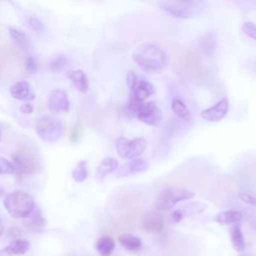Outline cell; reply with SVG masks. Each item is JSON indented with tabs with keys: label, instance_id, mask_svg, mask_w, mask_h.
I'll list each match as a JSON object with an SVG mask.
<instances>
[{
	"label": "cell",
	"instance_id": "1",
	"mask_svg": "<svg viewBox=\"0 0 256 256\" xmlns=\"http://www.w3.org/2000/svg\"><path fill=\"white\" fill-rule=\"evenodd\" d=\"M133 61L147 73H160L169 66V56L159 45L154 43L140 44L132 54Z\"/></svg>",
	"mask_w": 256,
	"mask_h": 256
},
{
	"label": "cell",
	"instance_id": "2",
	"mask_svg": "<svg viewBox=\"0 0 256 256\" xmlns=\"http://www.w3.org/2000/svg\"><path fill=\"white\" fill-rule=\"evenodd\" d=\"M8 214L15 219L26 218L35 208L33 197L22 190H16L6 195L3 201Z\"/></svg>",
	"mask_w": 256,
	"mask_h": 256
},
{
	"label": "cell",
	"instance_id": "3",
	"mask_svg": "<svg viewBox=\"0 0 256 256\" xmlns=\"http://www.w3.org/2000/svg\"><path fill=\"white\" fill-rule=\"evenodd\" d=\"M124 111L126 114L150 126H157L162 120L161 110L154 101L137 102L129 99Z\"/></svg>",
	"mask_w": 256,
	"mask_h": 256
},
{
	"label": "cell",
	"instance_id": "4",
	"mask_svg": "<svg viewBox=\"0 0 256 256\" xmlns=\"http://www.w3.org/2000/svg\"><path fill=\"white\" fill-rule=\"evenodd\" d=\"M202 1H165L161 2L160 8L165 13L176 19H191L200 14L205 7Z\"/></svg>",
	"mask_w": 256,
	"mask_h": 256
},
{
	"label": "cell",
	"instance_id": "5",
	"mask_svg": "<svg viewBox=\"0 0 256 256\" xmlns=\"http://www.w3.org/2000/svg\"><path fill=\"white\" fill-rule=\"evenodd\" d=\"M35 130L39 138L43 141L56 142L63 135L64 125L60 119L50 115H44L36 121Z\"/></svg>",
	"mask_w": 256,
	"mask_h": 256
},
{
	"label": "cell",
	"instance_id": "6",
	"mask_svg": "<svg viewBox=\"0 0 256 256\" xmlns=\"http://www.w3.org/2000/svg\"><path fill=\"white\" fill-rule=\"evenodd\" d=\"M127 85L129 87V99L137 102H145L155 93L153 85L144 77L137 75L134 71H129L127 75Z\"/></svg>",
	"mask_w": 256,
	"mask_h": 256
},
{
	"label": "cell",
	"instance_id": "7",
	"mask_svg": "<svg viewBox=\"0 0 256 256\" xmlns=\"http://www.w3.org/2000/svg\"><path fill=\"white\" fill-rule=\"evenodd\" d=\"M195 197V193L182 188H168L163 190L155 201V208L158 211L172 209L178 202L189 200Z\"/></svg>",
	"mask_w": 256,
	"mask_h": 256
},
{
	"label": "cell",
	"instance_id": "8",
	"mask_svg": "<svg viewBox=\"0 0 256 256\" xmlns=\"http://www.w3.org/2000/svg\"><path fill=\"white\" fill-rule=\"evenodd\" d=\"M147 142L144 138L138 137L135 139H128L126 137H119L115 141V148L117 154L122 159H134L140 156L146 149Z\"/></svg>",
	"mask_w": 256,
	"mask_h": 256
},
{
	"label": "cell",
	"instance_id": "9",
	"mask_svg": "<svg viewBox=\"0 0 256 256\" xmlns=\"http://www.w3.org/2000/svg\"><path fill=\"white\" fill-rule=\"evenodd\" d=\"M48 109L53 113L67 112L70 108V101L66 91L62 89H53L48 94Z\"/></svg>",
	"mask_w": 256,
	"mask_h": 256
},
{
	"label": "cell",
	"instance_id": "10",
	"mask_svg": "<svg viewBox=\"0 0 256 256\" xmlns=\"http://www.w3.org/2000/svg\"><path fill=\"white\" fill-rule=\"evenodd\" d=\"M229 111V100L227 97H223L213 106L204 109L200 115L208 122H218L222 120Z\"/></svg>",
	"mask_w": 256,
	"mask_h": 256
},
{
	"label": "cell",
	"instance_id": "11",
	"mask_svg": "<svg viewBox=\"0 0 256 256\" xmlns=\"http://www.w3.org/2000/svg\"><path fill=\"white\" fill-rule=\"evenodd\" d=\"M15 173L31 174L35 169V160L26 152H15L12 156Z\"/></svg>",
	"mask_w": 256,
	"mask_h": 256
},
{
	"label": "cell",
	"instance_id": "12",
	"mask_svg": "<svg viewBox=\"0 0 256 256\" xmlns=\"http://www.w3.org/2000/svg\"><path fill=\"white\" fill-rule=\"evenodd\" d=\"M149 163L145 158H134L122 165L116 172L117 177H126L133 174H138L146 171Z\"/></svg>",
	"mask_w": 256,
	"mask_h": 256
},
{
	"label": "cell",
	"instance_id": "13",
	"mask_svg": "<svg viewBox=\"0 0 256 256\" xmlns=\"http://www.w3.org/2000/svg\"><path fill=\"white\" fill-rule=\"evenodd\" d=\"M9 92L14 99L20 101H30L35 99V93L27 81L15 82L10 86Z\"/></svg>",
	"mask_w": 256,
	"mask_h": 256
},
{
	"label": "cell",
	"instance_id": "14",
	"mask_svg": "<svg viewBox=\"0 0 256 256\" xmlns=\"http://www.w3.org/2000/svg\"><path fill=\"white\" fill-rule=\"evenodd\" d=\"M141 225L145 231L150 233H159L164 228L162 216L154 211L144 214V216L142 217Z\"/></svg>",
	"mask_w": 256,
	"mask_h": 256
},
{
	"label": "cell",
	"instance_id": "15",
	"mask_svg": "<svg viewBox=\"0 0 256 256\" xmlns=\"http://www.w3.org/2000/svg\"><path fill=\"white\" fill-rule=\"evenodd\" d=\"M24 226L32 232L40 233L45 229V219L42 216L41 211L35 206L34 210L23 220Z\"/></svg>",
	"mask_w": 256,
	"mask_h": 256
},
{
	"label": "cell",
	"instance_id": "16",
	"mask_svg": "<svg viewBox=\"0 0 256 256\" xmlns=\"http://www.w3.org/2000/svg\"><path fill=\"white\" fill-rule=\"evenodd\" d=\"M30 248L29 241L25 239H14L6 247L0 250V256H14L25 254Z\"/></svg>",
	"mask_w": 256,
	"mask_h": 256
},
{
	"label": "cell",
	"instance_id": "17",
	"mask_svg": "<svg viewBox=\"0 0 256 256\" xmlns=\"http://www.w3.org/2000/svg\"><path fill=\"white\" fill-rule=\"evenodd\" d=\"M198 43L202 53L206 56H211L217 49V36L213 31H209L199 38Z\"/></svg>",
	"mask_w": 256,
	"mask_h": 256
},
{
	"label": "cell",
	"instance_id": "18",
	"mask_svg": "<svg viewBox=\"0 0 256 256\" xmlns=\"http://www.w3.org/2000/svg\"><path fill=\"white\" fill-rule=\"evenodd\" d=\"M118 168V161L114 157L104 158L97 166L95 171V178L97 180H103L107 175L115 172Z\"/></svg>",
	"mask_w": 256,
	"mask_h": 256
},
{
	"label": "cell",
	"instance_id": "19",
	"mask_svg": "<svg viewBox=\"0 0 256 256\" xmlns=\"http://www.w3.org/2000/svg\"><path fill=\"white\" fill-rule=\"evenodd\" d=\"M74 87L81 93H86L89 89V81L86 73L81 69L72 70L68 74Z\"/></svg>",
	"mask_w": 256,
	"mask_h": 256
},
{
	"label": "cell",
	"instance_id": "20",
	"mask_svg": "<svg viewBox=\"0 0 256 256\" xmlns=\"http://www.w3.org/2000/svg\"><path fill=\"white\" fill-rule=\"evenodd\" d=\"M243 215L240 211L237 210H226L219 212L215 215L214 220L221 225H230L237 224L241 221Z\"/></svg>",
	"mask_w": 256,
	"mask_h": 256
},
{
	"label": "cell",
	"instance_id": "21",
	"mask_svg": "<svg viewBox=\"0 0 256 256\" xmlns=\"http://www.w3.org/2000/svg\"><path fill=\"white\" fill-rule=\"evenodd\" d=\"M118 242L122 247L131 252L139 251L142 247L141 239L131 233H123L118 237Z\"/></svg>",
	"mask_w": 256,
	"mask_h": 256
},
{
	"label": "cell",
	"instance_id": "22",
	"mask_svg": "<svg viewBox=\"0 0 256 256\" xmlns=\"http://www.w3.org/2000/svg\"><path fill=\"white\" fill-rule=\"evenodd\" d=\"M230 240L235 251L243 252L245 249V240L242 233L241 225L239 223L233 224L229 230Z\"/></svg>",
	"mask_w": 256,
	"mask_h": 256
},
{
	"label": "cell",
	"instance_id": "23",
	"mask_svg": "<svg viewBox=\"0 0 256 256\" xmlns=\"http://www.w3.org/2000/svg\"><path fill=\"white\" fill-rule=\"evenodd\" d=\"M8 30L11 38L19 47H21L22 49H28L30 47V39L22 29L14 26H9Z\"/></svg>",
	"mask_w": 256,
	"mask_h": 256
},
{
	"label": "cell",
	"instance_id": "24",
	"mask_svg": "<svg viewBox=\"0 0 256 256\" xmlns=\"http://www.w3.org/2000/svg\"><path fill=\"white\" fill-rule=\"evenodd\" d=\"M114 239L107 235L101 236L96 242V249L100 256H110V254L114 250Z\"/></svg>",
	"mask_w": 256,
	"mask_h": 256
},
{
	"label": "cell",
	"instance_id": "25",
	"mask_svg": "<svg viewBox=\"0 0 256 256\" xmlns=\"http://www.w3.org/2000/svg\"><path fill=\"white\" fill-rule=\"evenodd\" d=\"M171 109L174 112V114L177 115L182 120H184L186 122L191 121V119H192L191 113H190L188 107L186 106V104L181 99L174 98L171 103Z\"/></svg>",
	"mask_w": 256,
	"mask_h": 256
},
{
	"label": "cell",
	"instance_id": "26",
	"mask_svg": "<svg viewBox=\"0 0 256 256\" xmlns=\"http://www.w3.org/2000/svg\"><path fill=\"white\" fill-rule=\"evenodd\" d=\"M68 58L64 54H56L49 61V69L53 72H60L68 66Z\"/></svg>",
	"mask_w": 256,
	"mask_h": 256
},
{
	"label": "cell",
	"instance_id": "27",
	"mask_svg": "<svg viewBox=\"0 0 256 256\" xmlns=\"http://www.w3.org/2000/svg\"><path fill=\"white\" fill-rule=\"evenodd\" d=\"M88 176V170H87V162L85 160H82L77 163L75 168L72 171V178L76 182H83Z\"/></svg>",
	"mask_w": 256,
	"mask_h": 256
},
{
	"label": "cell",
	"instance_id": "28",
	"mask_svg": "<svg viewBox=\"0 0 256 256\" xmlns=\"http://www.w3.org/2000/svg\"><path fill=\"white\" fill-rule=\"evenodd\" d=\"M206 209V205L200 202H194V203H190L184 207H182V209H180V211L182 212V214L184 215L185 213H200L202 211H204Z\"/></svg>",
	"mask_w": 256,
	"mask_h": 256
},
{
	"label": "cell",
	"instance_id": "29",
	"mask_svg": "<svg viewBox=\"0 0 256 256\" xmlns=\"http://www.w3.org/2000/svg\"><path fill=\"white\" fill-rule=\"evenodd\" d=\"M15 173L12 162L3 156H0V174H12Z\"/></svg>",
	"mask_w": 256,
	"mask_h": 256
},
{
	"label": "cell",
	"instance_id": "30",
	"mask_svg": "<svg viewBox=\"0 0 256 256\" xmlns=\"http://www.w3.org/2000/svg\"><path fill=\"white\" fill-rule=\"evenodd\" d=\"M27 25L29 26V28L35 32H42L44 30V24L41 20H39L37 17L35 16H30L28 18V21H27Z\"/></svg>",
	"mask_w": 256,
	"mask_h": 256
},
{
	"label": "cell",
	"instance_id": "31",
	"mask_svg": "<svg viewBox=\"0 0 256 256\" xmlns=\"http://www.w3.org/2000/svg\"><path fill=\"white\" fill-rule=\"evenodd\" d=\"M242 31L248 37L256 40V24L250 21L244 22L242 25Z\"/></svg>",
	"mask_w": 256,
	"mask_h": 256
},
{
	"label": "cell",
	"instance_id": "32",
	"mask_svg": "<svg viewBox=\"0 0 256 256\" xmlns=\"http://www.w3.org/2000/svg\"><path fill=\"white\" fill-rule=\"evenodd\" d=\"M25 68L30 74H35L38 70V62L35 57L30 56L25 61Z\"/></svg>",
	"mask_w": 256,
	"mask_h": 256
},
{
	"label": "cell",
	"instance_id": "33",
	"mask_svg": "<svg viewBox=\"0 0 256 256\" xmlns=\"http://www.w3.org/2000/svg\"><path fill=\"white\" fill-rule=\"evenodd\" d=\"M238 197L242 202L252 206H256V196H254L253 194L248 192H240L238 194Z\"/></svg>",
	"mask_w": 256,
	"mask_h": 256
},
{
	"label": "cell",
	"instance_id": "34",
	"mask_svg": "<svg viewBox=\"0 0 256 256\" xmlns=\"http://www.w3.org/2000/svg\"><path fill=\"white\" fill-rule=\"evenodd\" d=\"M20 111L24 114H32L34 111V106L30 103H23L20 106Z\"/></svg>",
	"mask_w": 256,
	"mask_h": 256
},
{
	"label": "cell",
	"instance_id": "35",
	"mask_svg": "<svg viewBox=\"0 0 256 256\" xmlns=\"http://www.w3.org/2000/svg\"><path fill=\"white\" fill-rule=\"evenodd\" d=\"M171 216H172V219H173V221L175 222V223H177V222H180L181 220H182V218H183V214H182V212L180 211V209H178V210H175V211H173L172 212V214H171Z\"/></svg>",
	"mask_w": 256,
	"mask_h": 256
},
{
	"label": "cell",
	"instance_id": "36",
	"mask_svg": "<svg viewBox=\"0 0 256 256\" xmlns=\"http://www.w3.org/2000/svg\"><path fill=\"white\" fill-rule=\"evenodd\" d=\"M3 232H4V224H3V221L0 217V237L3 235Z\"/></svg>",
	"mask_w": 256,
	"mask_h": 256
},
{
	"label": "cell",
	"instance_id": "37",
	"mask_svg": "<svg viewBox=\"0 0 256 256\" xmlns=\"http://www.w3.org/2000/svg\"><path fill=\"white\" fill-rule=\"evenodd\" d=\"M254 69H255V71H256V62H255V65H254Z\"/></svg>",
	"mask_w": 256,
	"mask_h": 256
},
{
	"label": "cell",
	"instance_id": "38",
	"mask_svg": "<svg viewBox=\"0 0 256 256\" xmlns=\"http://www.w3.org/2000/svg\"><path fill=\"white\" fill-rule=\"evenodd\" d=\"M0 139H1V128H0Z\"/></svg>",
	"mask_w": 256,
	"mask_h": 256
}]
</instances>
